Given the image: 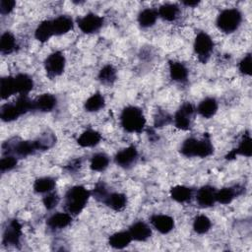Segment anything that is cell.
I'll use <instances>...</instances> for the list:
<instances>
[{
    "mask_svg": "<svg viewBox=\"0 0 252 252\" xmlns=\"http://www.w3.org/2000/svg\"><path fill=\"white\" fill-rule=\"evenodd\" d=\"M240 190L241 189H239L238 186L221 188L216 191V202H219L223 205L229 204L236 196H238L241 193Z\"/></svg>",
    "mask_w": 252,
    "mask_h": 252,
    "instance_id": "cell-25",
    "label": "cell"
},
{
    "mask_svg": "<svg viewBox=\"0 0 252 252\" xmlns=\"http://www.w3.org/2000/svg\"><path fill=\"white\" fill-rule=\"evenodd\" d=\"M211 226V220L205 215H199L193 220V229L198 234L207 233L210 230Z\"/></svg>",
    "mask_w": 252,
    "mask_h": 252,
    "instance_id": "cell-37",
    "label": "cell"
},
{
    "mask_svg": "<svg viewBox=\"0 0 252 252\" xmlns=\"http://www.w3.org/2000/svg\"><path fill=\"white\" fill-rule=\"evenodd\" d=\"M216 189L210 185L202 186L196 193V201L202 208L212 207L216 203Z\"/></svg>",
    "mask_w": 252,
    "mask_h": 252,
    "instance_id": "cell-13",
    "label": "cell"
},
{
    "mask_svg": "<svg viewBox=\"0 0 252 252\" xmlns=\"http://www.w3.org/2000/svg\"><path fill=\"white\" fill-rule=\"evenodd\" d=\"M51 21H52V27H53V32L55 35H61V34L67 33L73 29V26H74V22L72 18L66 15L58 16L57 18Z\"/></svg>",
    "mask_w": 252,
    "mask_h": 252,
    "instance_id": "cell-16",
    "label": "cell"
},
{
    "mask_svg": "<svg viewBox=\"0 0 252 252\" xmlns=\"http://www.w3.org/2000/svg\"><path fill=\"white\" fill-rule=\"evenodd\" d=\"M66 59L61 51H54L50 53L44 61V69L49 78L60 76L65 69Z\"/></svg>",
    "mask_w": 252,
    "mask_h": 252,
    "instance_id": "cell-7",
    "label": "cell"
},
{
    "mask_svg": "<svg viewBox=\"0 0 252 252\" xmlns=\"http://www.w3.org/2000/svg\"><path fill=\"white\" fill-rule=\"evenodd\" d=\"M55 141H56V138L54 134L50 132H46L41 136H39L36 140H34L38 151H46L50 149L55 144Z\"/></svg>",
    "mask_w": 252,
    "mask_h": 252,
    "instance_id": "cell-38",
    "label": "cell"
},
{
    "mask_svg": "<svg viewBox=\"0 0 252 252\" xmlns=\"http://www.w3.org/2000/svg\"><path fill=\"white\" fill-rule=\"evenodd\" d=\"M158 15L164 21H175L179 15V7L173 3L162 4L158 10Z\"/></svg>",
    "mask_w": 252,
    "mask_h": 252,
    "instance_id": "cell-28",
    "label": "cell"
},
{
    "mask_svg": "<svg viewBox=\"0 0 252 252\" xmlns=\"http://www.w3.org/2000/svg\"><path fill=\"white\" fill-rule=\"evenodd\" d=\"M80 30L84 33H94L97 32L103 25V18L100 16L89 13L77 21Z\"/></svg>",
    "mask_w": 252,
    "mask_h": 252,
    "instance_id": "cell-10",
    "label": "cell"
},
{
    "mask_svg": "<svg viewBox=\"0 0 252 252\" xmlns=\"http://www.w3.org/2000/svg\"><path fill=\"white\" fill-rule=\"evenodd\" d=\"M120 125L126 132L141 133L146 126V118L139 107L129 105L120 114Z\"/></svg>",
    "mask_w": 252,
    "mask_h": 252,
    "instance_id": "cell-3",
    "label": "cell"
},
{
    "mask_svg": "<svg viewBox=\"0 0 252 252\" xmlns=\"http://www.w3.org/2000/svg\"><path fill=\"white\" fill-rule=\"evenodd\" d=\"M193 47L195 54L198 56V59L201 62L206 63L213 52L214 41L207 32H200L194 39Z\"/></svg>",
    "mask_w": 252,
    "mask_h": 252,
    "instance_id": "cell-6",
    "label": "cell"
},
{
    "mask_svg": "<svg viewBox=\"0 0 252 252\" xmlns=\"http://www.w3.org/2000/svg\"><path fill=\"white\" fill-rule=\"evenodd\" d=\"M92 193L97 201L103 203L104 200L106 199L107 195L109 194V191L107 190V187L103 182H98V183L95 184Z\"/></svg>",
    "mask_w": 252,
    "mask_h": 252,
    "instance_id": "cell-41",
    "label": "cell"
},
{
    "mask_svg": "<svg viewBox=\"0 0 252 252\" xmlns=\"http://www.w3.org/2000/svg\"><path fill=\"white\" fill-rule=\"evenodd\" d=\"M59 200L60 199H59L58 194L53 192V191H51V192L46 193V195L42 199V203H43L45 209L52 210V209H54L58 205Z\"/></svg>",
    "mask_w": 252,
    "mask_h": 252,
    "instance_id": "cell-43",
    "label": "cell"
},
{
    "mask_svg": "<svg viewBox=\"0 0 252 252\" xmlns=\"http://www.w3.org/2000/svg\"><path fill=\"white\" fill-rule=\"evenodd\" d=\"M3 154L13 155L17 158H27L33 155L37 150L34 141H24V140H10L6 141L3 146Z\"/></svg>",
    "mask_w": 252,
    "mask_h": 252,
    "instance_id": "cell-5",
    "label": "cell"
},
{
    "mask_svg": "<svg viewBox=\"0 0 252 252\" xmlns=\"http://www.w3.org/2000/svg\"><path fill=\"white\" fill-rule=\"evenodd\" d=\"M55 187V180L52 177L44 176L37 178L33 183V190L39 194H46L53 191Z\"/></svg>",
    "mask_w": 252,
    "mask_h": 252,
    "instance_id": "cell-32",
    "label": "cell"
},
{
    "mask_svg": "<svg viewBox=\"0 0 252 252\" xmlns=\"http://www.w3.org/2000/svg\"><path fill=\"white\" fill-rule=\"evenodd\" d=\"M138 159V151L135 146H129L121 151L117 152L114 160L117 165L123 168H129L132 166Z\"/></svg>",
    "mask_w": 252,
    "mask_h": 252,
    "instance_id": "cell-11",
    "label": "cell"
},
{
    "mask_svg": "<svg viewBox=\"0 0 252 252\" xmlns=\"http://www.w3.org/2000/svg\"><path fill=\"white\" fill-rule=\"evenodd\" d=\"M91 192L84 186L76 185L67 190L64 196V207L67 213L71 216H77L85 209Z\"/></svg>",
    "mask_w": 252,
    "mask_h": 252,
    "instance_id": "cell-1",
    "label": "cell"
},
{
    "mask_svg": "<svg viewBox=\"0 0 252 252\" xmlns=\"http://www.w3.org/2000/svg\"><path fill=\"white\" fill-rule=\"evenodd\" d=\"M233 151L236 154V156L240 155V156H244L247 158L251 157V155H252V139L248 133L243 135L237 148L233 149Z\"/></svg>",
    "mask_w": 252,
    "mask_h": 252,
    "instance_id": "cell-36",
    "label": "cell"
},
{
    "mask_svg": "<svg viewBox=\"0 0 252 252\" xmlns=\"http://www.w3.org/2000/svg\"><path fill=\"white\" fill-rule=\"evenodd\" d=\"M14 81L17 94H28L33 88L32 78L27 74L21 73L14 76Z\"/></svg>",
    "mask_w": 252,
    "mask_h": 252,
    "instance_id": "cell-23",
    "label": "cell"
},
{
    "mask_svg": "<svg viewBox=\"0 0 252 252\" xmlns=\"http://www.w3.org/2000/svg\"><path fill=\"white\" fill-rule=\"evenodd\" d=\"M103 204H105L107 207H109L110 209H112L114 211L120 212L127 205V197L123 193H119V192L110 193L109 192V194L107 195Z\"/></svg>",
    "mask_w": 252,
    "mask_h": 252,
    "instance_id": "cell-20",
    "label": "cell"
},
{
    "mask_svg": "<svg viewBox=\"0 0 252 252\" xmlns=\"http://www.w3.org/2000/svg\"><path fill=\"white\" fill-rule=\"evenodd\" d=\"M22 237V225L18 220H11L3 231L2 243L10 246L20 244Z\"/></svg>",
    "mask_w": 252,
    "mask_h": 252,
    "instance_id": "cell-9",
    "label": "cell"
},
{
    "mask_svg": "<svg viewBox=\"0 0 252 252\" xmlns=\"http://www.w3.org/2000/svg\"><path fill=\"white\" fill-rule=\"evenodd\" d=\"M97 78H98L99 82L103 85H107V86L112 85L116 81V78H117L116 69L110 64L104 65L99 70Z\"/></svg>",
    "mask_w": 252,
    "mask_h": 252,
    "instance_id": "cell-31",
    "label": "cell"
},
{
    "mask_svg": "<svg viewBox=\"0 0 252 252\" xmlns=\"http://www.w3.org/2000/svg\"><path fill=\"white\" fill-rule=\"evenodd\" d=\"M109 164V158L103 153H96L91 158L90 167L93 171H103Z\"/></svg>",
    "mask_w": 252,
    "mask_h": 252,
    "instance_id": "cell-35",
    "label": "cell"
},
{
    "mask_svg": "<svg viewBox=\"0 0 252 252\" xmlns=\"http://www.w3.org/2000/svg\"><path fill=\"white\" fill-rule=\"evenodd\" d=\"M129 233L133 240L136 241H146L152 235V229L148 223L142 220L135 221L129 227Z\"/></svg>",
    "mask_w": 252,
    "mask_h": 252,
    "instance_id": "cell-14",
    "label": "cell"
},
{
    "mask_svg": "<svg viewBox=\"0 0 252 252\" xmlns=\"http://www.w3.org/2000/svg\"><path fill=\"white\" fill-rule=\"evenodd\" d=\"M132 240L129 231H118L109 236L108 244L115 249H123L127 247Z\"/></svg>",
    "mask_w": 252,
    "mask_h": 252,
    "instance_id": "cell-26",
    "label": "cell"
},
{
    "mask_svg": "<svg viewBox=\"0 0 252 252\" xmlns=\"http://www.w3.org/2000/svg\"><path fill=\"white\" fill-rule=\"evenodd\" d=\"M170 197L178 203L189 202L193 197V189L184 185H176L170 189Z\"/></svg>",
    "mask_w": 252,
    "mask_h": 252,
    "instance_id": "cell-24",
    "label": "cell"
},
{
    "mask_svg": "<svg viewBox=\"0 0 252 252\" xmlns=\"http://www.w3.org/2000/svg\"><path fill=\"white\" fill-rule=\"evenodd\" d=\"M17 157L13 155H5L0 160V170L1 172H6L12 170L17 165Z\"/></svg>",
    "mask_w": 252,
    "mask_h": 252,
    "instance_id": "cell-39",
    "label": "cell"
},
{
    "mask_svg": "<svg viewBox=\"0 0 252 252\" xmlns=\"http://www.w3.org/2000/svg\"><path fill=\"white\" fill-rule=\"evenodd\" d=\"M101 141V135L93 129H89L84 131L79 138L77 139V143L79 146L84 148H90L96 146Z\"/></svg>",
    "mask_w": 252,
    "mask_h": 252,
    "instance_id": "cell-18",
    "label": "cell"
},
{
    "mask_svg": "<svg viewBox=\"0 0 252 252\" xmlns=\"http://www.w3.org/2000/svg\"><path fill=\"white\" fill-rule=\"evenodd\" d=\"M194 112H195V108L192 103L190 102L183 103L174 114L173 122L175 127L183 131L189 130L191 127Z\"/></svg>",
    "mask_w": 252,
    "mask_h": 252,
    "instance_id": "cell-8",
    "label": "cell"
},
{
    "mask_svg": "<svg viewBox=\"0 0 252 252\" xmlns=\"http://www.w3.org/2000/svg\"><path fill=\"white\" fill-rule=\"evenodd\" d=\"M0 94H1V98L2 99H6V98L10 97L11 95L17 94L14 77L6 76V77H3L1 79Z\"/></svg>",
    "mask_w": 252,
    "mask_h": 252,
    "instance_id": "cell-34",
    "label": "cell"
},
{
    "mask_svg": "<svg viewBox=\"0 0 252 252\" xmlns=\"http://www.w3.org/2000/svg\"><path fill=\"white\" fill-rule=\"evenodd\" d=\"M185 6H188V7H195L199 4V1H193V0H185L182 2Z\"/></svg>",
    "mask_w": 252,
    "mask_h": 252,
    "instance_id": "cell-45",
    "label": "cell"
},
{
    "mask_svg": "<svg viewBox=\"0 0 252 252\" xmlns=\"http://www.w3.org/2000/svg\"><path fill=\"white\" fill-rule=\"evenodd\" d=\"M16 2L14 0H1L0 1V13L2 15L10 14L15 8Z\"/></svg>",
    "mask_w": 252,
    "mask_h": 252,
    "instance_id": "cell-44",
    "label": "cell"
},
{
    "mask_svg": "<svg viewBox=\"0 0 252 252\" xmlns=\"http://www.w3.org/2000/svg\"><path fill=\"white\" fill-rule=\"evenodd\" d=\"M72 221V216L69 213H56L47 220V226L51 229H62L68 226Z\"/></svg>",
    "mask_w": 252,
    "mask_h": 252,
    "instance_id": "cell-19",
    "label": "cell"
},
{
    "mask_svg": "<svg viewBox=\"0 0 252 252\" xmlns=\"http://www.w3.org/2000/svg\"><path fill=\"white\" fill-rule=\"evenodd\" d=\"M180 153L186 158H207L214 153V146L208 135L203 139L190 137L181 144Z\"/></svg>",
    "mask_w": 252,
    "mask_h": 252,
    "instance_id": "cell-2",
    "label": "cell"
},
{
    "mask_svg": "<svg viewBox=\"0 0 252 252\" xmlns=\"http://www.w3.org/2000/svg\"><path fill=\"white\" fill-rule=\"evenodd\" d=\"M217 110H218V101L214 97L204 98L197 107L198 113L206 119L213 117L216 114Z\"/></svg>",
    "mask_w": 252,
    "mask_h": 252,
    "instance_id": "cell-21",
    "label": "cell"
},
{
    "mask_svg": "<svg viewBox=\"0 0 252 252\" xmlns=\"http://www.w3.org/2000/svg\"><path fill=\"white\" fill-rule=\"evenodd\" d=\"M238 69L239 72L243 75L250 76L252 73V59H251V54L248 53L246 54L239 62L238 64Z\"/></svg>",
    "mask_w": 252,
    "mask_h": 252,
    "instance_id": "cell-42",
    "label": "cell"
},
{
    "mask_svg": "<svg viewBox=\"0 0 252 252\" xmlns=\"http://www.w3.org/2000/svg\"><path fill=\"white\" fill-rule=\"evenodd\" d=\"M158 17V10L153 8H146L139 13L138 23L142 28H150L156 24Z\"/></svg>",
    "mask_w": 252,
    "mask_h": 252,
    "instance_id": "cell-29",
    "label": "cell"
},
{
    "mask_svg": "<svg viewBox=\"0 0 252 252\" xmlns=\"http://www.w3.org/2000/svg\"><path fill=\"white\" fill-rule=\"evenodd\" d=\"M168 70L171 80L178 83H184L187 81L188 69L183 63L178 61H169Z\"/></svg>",
    "mask_w": 252,
    "mask_h": 252,
    "instance_id": "cell-15",
    "label": "cell"
},
{
    "mask_svg": "<svg viewBox=\"0 0 252 252\" xmlns=\"http://www.w3.org/2000/svg\"><path fill=\"white\" fill-rule=\"evenodd\" d=\"M152 225L161 234H166L170 232L174 227V220L167 215L156 214L151 217Z\"/></svg>",
    "mask_w": 252,
    "mask_h": 252,
    "instance_id": "cell-12",
    "label": "cell"
},
{
    "mask_svg": "<svg viewBox=\"0 0 252 252\" xmlns=\"http://www.w3.org/2000/svg\"><path fill=\"white\" fill-rule=\"evenodd\" d=\"M24 113L18 106L16 102L14 103H5L1 106L0 117L4 122H11L18 119Z\"/></svg>",
    "mask_w": 252,
    "mask_h": 252,
    "instance_id": "cell-22",
    "label": "cell"
},
{
    "mask_svg": "<svg viewBox=\"0 0 252 252\" xmlns=\"http://www.w3.org/2000/svg\"><path fill=\"white\" fill-rule=\"evenodd\" d=\"M105 105L104 97L99 94L95 93L92 94L86 101H85V109L88 112H96L103 108Z\"/></svg>",
    "mask_w": 252,
    "mask_h": 252,
    "instance_id": "cell-33",
    "label": "cell"
},
{
    "mask_svg": "<svg viewBox=\"0 0 252 252\" xmlns=\"http://www.w3.org/2000/svg\"><path fill=\"white\" fill-rule=\"evenodd\" d=\"M57 103L56 97L51 94H43L33 100V109L47 112L51 111Z\"/></svg>",
    "mask_w": 252,
    "mask_h": 252,
    "instance_id": "cell-17",
    "label": "cell"
},
{
    "mask_svg": "<svg viewBox=\"0 0 252 252\" xmlns=\"http://www.w3.org/2000/svg\"><path fill=\"white\" fill-rule=\"evenodd\" d=\"M52 35H54V32L51 20H45L41 22L34 32L35 38L40 42L47 41Z\"/></svg>",
    "mask_w": 252,
    "mask_h": 252,
    "instance_id": "cell-27",
    "label": "cell"
},
{
    "mask_svg": "<svg viewBox=\"0 0 252 252\" xmlns=\"http://www.w3.org/2000/svg\"><path fill=\"white\" fill-rule=\"evenodd\" d=\"M242 22V14L236 8H229L221 11L216 21L218 29L224 33L235 32Z\"/></svg>",
    "mask_w": 252,
    "mask_h": 252,
    "instance_id": "cell-4",
    "label": "cell"
},
{
    "mask_svg": "<svg viewBox=\"0 0 252 252\" xmlns=\"http://www.w3.org/2000/svg\"><path fill=\"white\" fill-rule=\"evenodd\" d=\"M172 118L171 116L164 110H158L156 115H155V119H154V124L155 127L159 128V127H163L165 125H168L171 122Z\"/></svg>",
    "mask_w": 252,
    "mask_h": 252,
    "instance_id": "cell-40",
    "label": "cell"
},
{
    "mask_svg": "<svg viewBox=\"0 0 252 252\" xmlns=\"http://www.w3.org/2000/svg\"><path fill=\"white\" fill-rule=\"evenodd\" d=\"M17 42L14 34L10 32H5L2 33L0 38V51L4 55L11 54L16 50Z\"/></svg>",
    "mask_w": 252,
    "mask_h": 252,
    "instance_id": "cell-30",
    "label": "cell"
}]
</instances>
